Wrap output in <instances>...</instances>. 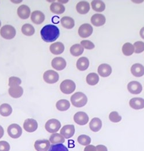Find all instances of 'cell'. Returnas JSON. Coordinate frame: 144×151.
Returning <instances> with one entry per match:
<instances>
[{
    "mask_svg": "<svg viewBox=\"0 0 144 151\" xmlns=\"http://www.w3.org/2000/svg\"><path fill=\"white\" fill-rule=\"evenodd\" d=\"M41 36L44 41L52 42L59 37L60 30L56 26L48 24L41 29Z\"/></svg>",
    "mask_w": 144,
    "mask_h": 151,
    "instance_id": "1",
    "label": "cell"
},
{
    "mask_svg": "<svg viewBox=\"0 0 144 151\" xmlns=\"http://www.w3.org/2000/svg\"><path fill=\"white\" fill-rule=\"evenodd\" d=\"M71 101L74 106L76 108H82L86 105L88 102V98L83 93L77 92L71 96Z\"/></svg>",
    "mask_w": 144,
    "mask_h": 151,
    "instance_id": "2",
    "label": "cell"
},
{
    "mask_svg": "<svg viewBox=\"0 0 144 151\" xmlns=\"http://www.w3.org/2000/svg\"><path fill=\"white\" fill-rule=\"evenodd\" d=\"M16 30L14 27L11 25L4 26L0 30L1 36L6 40H11L15 37L16 36Z\"/></svg>",
    "mask_w": 144,
    "mask_h": 151,
    "instance_id": "3",
    "label": "cell"
},
{
    "mask_svg": "<svg viewBox=\"0 0 144 151\" xmlns=\"http://www.w3.org/2000/svg\"><path fill=\"white\" fill-rule=\"evenodd\" d=\"M76 88L75 83L71 80H65L60 84V90L65 94H70Z\"/></svg>",
    "mask_w": 144,
    "mask_h": 151,
    "instance_id": "4",
    "label": "cell"
},
{
    "mask_svg": "<svg viewBox=\"0 0 144 151\" xmlns=\"http://www.w3.org/2000/svg\"><path fill=\"white\" fill-rule=\"evenodd\" d=\"M60 122L55 119L49 120L45 124V129L51 133H56L61 128Z\"/></svg>",
    "mask_w": 144,
    "mask_h": 151,
    "instance_id": "5",
    "label": "cell"
},
{
    "mask_svg": "<svg viewBox=\"0 0 144 151\" xmlns=\"http://www.w3.org/2000/svg\"><path fill=\"white\" fill-rule=\"evenodd\" d=\"M43 80L48 84H54L58 81L59 79L58 74L52 70L46 71L43 74Z\"/></svg>",
    "mask_w": 144,
    "mask_h": 151,
    "instance_id": "6",
    "label": "cell"
},
{
    "mask_svg": "<svg viewBox=\"0 0 144 151\" xmlns=\"http://www.w3.org/2000/svg\"><path fill=\"white\" fill-rule=\"evenodd\" d=\"M93 27L88 23L82 24L78 29V34L82 38L89 37L93 33Z\"/></svg>",
    "mask_w": 144,
    "mask_h": 151,
    "instance_id": "7",
    "label": "cell"
},
{
    "mask_svg": "<svg viewBox=\"0 0 144 151\" xmlns=\"http://www.w3.org/2000/svg\"><path fill=\"white\" fill-rule=\"evenodd\" d=\"M8 133L12 138H18L22 134V129L21 127L17 124H11L8 128Z\"/></svg>",
    "mask_w": 144,
    "mask_h": 151,
    "instance_id": "8",
    "label": "cell"
},
{
    "mask_svg": "<svg viewBox=\"0 0 144 151\" xmlns=\"http://www.w3.org/2000/svg\"><path fill=\"white\" fill-rule=\"evenodd\" d=\"M88 115L83 112H78L75 113L73 116L74 122L81 126L86 124L89 122Z\"/></svg>",
    "mask_w": 144,
    "mask_h": 151,
    "instance_id": "9",
    "label": "cell"
},
{
    "mask_svg": "<svg viewBox=\"0 0 144 151\" xmlns=\"http://www.w3.org/2000/svg\"><path fill=\"white\" fill-rule=\"evenodd\" d=\"M127 89L128 91L132 94H139L142 92L143 87L140 83L133 81L128 84Z\"/></svg>",
    "mask_w": 144,
    "mask_h": 151,
    "instance_id": "10",
    "label": "cell"
},
{
    "mask_svg": "<svg viewBox=\"0 0 144 151\" xmlns=\"http://www.w3.org/2000/svg\"><path fill=\"white\" fill-rule=\"evenodd\" d=\"M23 128L27 132H34L38 129V123L33 119H27L24 122Z\"/></svg>",
    "mask_w": 144,
    "mask_h": 151,
    "instance_id": "11",
    "label": "cell"
},
{
    "mask_svg": "<svg viewBox=\"0 0 144 151\" xmlns=\"http://www.w3.org/2000/svg\"><path fill=\"white\" fill-rule=\"evenodd\" d=\"M66 60L61 57H56L52 61V66L57 70H62L66 67Z\"/></svg>",
    "mask_w": 144,
    "mask_h": 151,
    "instance_id": "12",
    "label": "cell"
},
{
    "mask_svg": "<svg viewBox=\"0 0 144 151\" xmlns=\"http://www.w3.org/2000/svg\"><path fill=\"white\" fill-rule=\"evenodd\" d=\"M36 151H48L51 147L50 141L47 139L37 140L34 144Z\"/></svg>",
    "mask_w": 144,
    "mask_h": 151,
    "instance_id": "13",
    "label": "cell"
},
{
    "mask_svg": "<svg viewBox=\"0 0 144 151\" xmlns=\"http://www.w3.org/2000/svg\"><path fill=\"white\" fill-rule=\"evenodd\" d=\"M129 105L131 108L135 110L144 109V99L142 98H133L130 101Z\"/></svg>",
    "mask_w": 144,
    "mask_h": 151,
    "instance_id": "14",
    "label": "cell"
},
{
    "mask_svg": "<svg viewBox=\"0 0 144 151\" xmlns=\"http://www.w3.org/2000/svg\"><path fill=\"white\" fill-rule=\"evenodd\" d=\"M75 132V130L73 125H66L61 129L60 134H61L64 138L68 139L74 135Z\"/></svg>",
    "mask_w": 144,
    "mask_h": 151,
    "instance_id": "15",
    "label": "cell"
},
{
    "mask_svg": "<svg viewBox=\"0 0 144 151\" xmlns=\"http://www.w3.org/2000/svg\"><path fill=\"white\" fill-rule=\"evenodd\" d=\"M106 21V17L102 14H94V15L92 16L91 18V23L96 27L103 26L105 24Z\"/></svg>",
    "mask_w": 144,
    "mask_h": 151,
    "instance_id": "16",
    "label": "cell"
},
{
    "mask_svg": "<svg viewBox=\"0 0 144 151\" xmlns=\"http://www.w3.org/2000/svg\"><path fill=\"white\" fill-rule=\"evenodd\" d=\"M76 11L78 13L81 14H86L90 11V7L89 3L87 1H80L78 2L76 6Z\"/></svg>",
    "mask_w": 144,
    "mask_h": 151,
    "instance_id": "17",
    "label": "cell"
},
{
    "mask_svg": "<svg viewBox=\"0 0 144 151\" xmlns=\"http://www.w3.org/2000/svg\"><path fill=\"white\" fill-rule=\"evenodd\" d=\"M112 68L110 65L106 63L100 65L98 68V73L99 75L103 77H107L112 73Z\"/></svg>",
    "mask_w": 144,
    "mask_h": 151,
    "instance_id": "18",
    "label": "cell"
},
{
    "mask_svg": "<svg viewBox=\"0 0 144 151\" xmlns=\"http://www.w3.org/2000/svg\"><path fill=\"white\" fill-rule=\"evenodd\" d=\"M17 11L19 18L22 19H28L30 17L31 12L30 8L26 5H22L20 6Z\"/></svg>",
    "mask_w": 144,
    "mask_h": 151,
    "instance_id": "19",
    "label": "cell"
},
{
    "mask_svg": "<svg viewBox=\"0 0 144 151\" xmlns=\"http://www.w3.org/2000/svg\"><path fill=\"white\" fill-rule=\"evenodd\" d=\"M131 72L135 77H142L144 75V66L140 63L134 64L131 68Z\"/></svg>",
    "mask_w": 144,
    "mask_h": 151,
    "instance_id": "20",
    "label": "cell"
},
{
    "mask_svg": "<svg viewBox=\"0 0 144 151\" xmlns=\"http://www.w3.org/2000/svg\"><path fill=\"white\" fill-rule=\"evenodd\" d=\"M50 51L54 55H59L62 54L64 51V45L61 42H56L51 44Z\"/></svg>",
    "mask_w": 144,
    "mask_h": 151,
    "instance_id": "21",
    "label": "cell"
},
{
    "mask_svg": "<svg viewBox=\"0 0 144 151\" xmlns=\"http://www.w3.org/2000/svg\"><path fill=\"white\" fill-rule=\"evenodd\" d=\"M45 15L39 11H35L31 14V19L34 23L36 24H41L45 20Z\"/></svg>",
    "mask_w": 144,
    "mask_h": 151,
    "instance_id": "22",
    "label": "cell"
},
{
    "mask_svg": "<svg viewBox=\"0 0 144 151\" xmlns=\"http://www.w3.org/2000/svg\"><path fill=\"white\" fill-rule=\"evenodd\" d=\"M89 66V60L86 57L80 58L76 62V68L80 71H85Z\"/></svg>",
    "mask_w": 144,
    "mask_h": 151,
    "instance_id": "23",
    "label": "cell"
},
{
    "mask_svg": "<svg viewBox=\"0 0 144 151\" xmlns=\"http://www.w3.org/2000/svg\"><path fill=\"white\" fill-rule=\"evenodd\" d=\"M90 130L93 132H98L102 127V122L98 117L93 118L89 123Z\"/></svg>",
    "mask_w": 144,
    "mask_h": 151,
    "instance_id": "24",
    "label": "cell"
},
{
    "mask_svg": "<svg viewBox=\"0 0 144 151\" xmlns=\"http://www.w3.org/2000/svg\"><path fill=\"white\" fill-rule=\"evenodd\" d=\"M9 94L11 96L14 98H19L21 97L23 94V89L20 86H15L11 87L9 88Z\"/></svg>",
    "mask_w": 144,
    "mask_h": 151,
    "instance_id": "25",
    "label": "cell"
},
{
    "mask_svg": "<svg viewBox=\"0 0 144 151\" xmlns=\"http://www.w3.org/2000/svg\"><path fill=\"white\" fill-rule=\"evenodd\" d=\"M91 4L93 9L96 12H103L106 9V5L104 2L102 1H92Z\"/></svg>",
    "mask_w": 144,
    "mask_h": 151,
    "instance_id": "26",
    "label": "cell"
},
{
    "mask_svg": "<svg viewBox=\"0 0 144 151\" xmlns=\"http://www.w3.org/2000/svg\"><path fill=\"white\" fill-rule=\"evenodd\" d=\"M50 9L52 12L56 14H61L66 10L65 7L62 4L57 2L52 3L50 6Z\"/></svg>",
    "mask_w": 144,
    "mask_h": 151,
    "instance_id": "27",
    "label": "cell"
},
{
    "mask_svg": "<svg viewBox=\"0 0 144 151\" xmlns=\"http://www.w3.org/2000/svg\"><path fill=\"white\" fill-rule=\"evenodd\" d=\"M61 25L66 29H72L75 26V22L74 20L72 18L69 17H64L62 18L61 20Z\"/></svg>",
    "mask_w": 144,
    "mask_h": 151,
    "instance_id": "28",
    "label": "cell"
},
{
    "mask_svg": "<svg viewBox=\"0 0 144 151\" xmlns=\"http://www.w3.org/2000/svg\"><path fill=\"white\" fill-rule=\"evenodd\" d=\"M56 108L60 111H66L70 108V103L68 100L61 99L56 103Z\"/></svg>",
    "mask_w": 144,
    "mask_h": 151,
    "instance_id": "29",
    "label": "cell"
},
{
    "mask_svg": "<svg viewBox=\"0 0 144 151\" xmlns=\"http://www.w3.org/2000/svg\"><path fill=\"white\" fill-rule=\"evenodd\" d=\"M49 141L52 144H63L65 142V139L61 134L58 133H54L50 137Z\"/></svg>",
    "mask_w": 144,
    "mask_h": 151,
    "instance_id": "30",
    "label": "cell"
},
{
    "mask_svg": "<svg viewBox=\"0 0 144 151\" xmlns=\"http://www.w3.org/2000/svg\"><path fill=\"white\" fill-rule=\"evenodd\" d=\"M84 49L81 44H74L70 48V52L73 56L78 57L83 54Z\"/></svg>",
    "mask_w": 144,
    "mask_h": 151,
    "instance_id": "31",
    "label": "cell"
},
{
    "mask_svg": "<svg viewBox=\"0 0 144 151\" xmlns=\"http://www.w3.org/2000/svg\"><path fill=\"white\" fill-rule=\"evenodd\" d=\"M21 32L27 36H31L35 33V29L30 24H24L21 27Z\"/></svg>",
    "mask_w": 144,
    "mask_h": 151,
    "instance_id": "32",
    "label": "cell"
},
{
    "mask_svg": "<svg viewBox=\"0 0 144 151\" xmlns=\"http://www.w3.org/2000/svg\"><path fill=\"white\" fill-rule=\"evenodd\" d=\"M12 112L11 106L8 104H3L0 106V114L2 116L7 117Z\"/></svg>",
    "mask_w": 144,
    "mask_h": 151,
    "instance_id": "33",
    "label": "cell"
},
{
    "mask_svg": "<svg viewBox=\"0 0 144 151\" xmlns=\"http://www.w3.org/2000/svg\"><path fill=\"white\" fill-rule=\"evenodd\" d=\"M99 81V77L97 73H91L86 77V82L90 86H95Z\"/></svg>",
    "mask_w": 144,
    "mask_h": 151,
    "instance_id": "34",
    "label": "cell"
},
{
    "mask_svg": "<svg viewBox=\"0 0 144 151\" xmlns=\"http://www.w3.org/2000/svg\"><path fill=\"white\" fill-rule=\"evenodd\" d=\"M123 54L126 56H130L134 52V46L130 42H126L122 47Z\"/></svg>",
    "mask_w": 144,
    "mask_h": 151,
    "instance_id": "35",
    "label": "cell"
},
{
    "mask_svg": "<svg viewBox=\"0 0 144 151\" xmlns=\"http://www.w3.org/2000/svg\"><path fill=\"white\" fill-rule=\"evenodd\" d=\"M78 142L82 145L87 146L90 144L91 138L90 137L86 135H81L78 138Z\"/></svg>",
    "mask_w": 144,
    "mask_h": 151,
    "instance_id": "36",
    "label": "cell"
},
{
    "mask_svg": "<svg viewBox=\"0 0 144 151\" xmlns=\"http://www.w3.org/2000/svg\"><path fill=\"white\" fill-rule=\"evenodd\" d=\"M48 151H68V150L63 144H58L52 145Z\"/></svg>",
    "mask_w": 144,
    "mask_h": 151,
    "instance_id": "37",
    "label": "cell"
},
{
    "mask_svg": "<svg viewBox=\"0 0 144 151\" xmlns=\"http://www.w3.org/2000/svg\"><path fill=\"white\" fill-rule=\"evenodd\" d=\"M134 52L136 54H140L144 51V42L143 41H137L134 44Z\"/></svg>",
    "mask_w": 144,
    "mask_h": 151,
    "instance_id": "38",
    "label": "cell"
},
{
    "mask_svg": "<svg viewBox=\"0 0 144 151\" xmlns=\"http://www.w3.org/2000/svg\"><path fill=\"white\" fill-rule=\"evenodd\" d=\"M109 120L113 123H118L121 121L122 117L117 112H112L109 115Z\"/></svg>",
    "mask_w": 144,
    "mask_h": 151,
    "instance_id": "39",
    "label": "cell"
},
{
    "mask_svg": "<svg viewBox=\"0 0 144 151\" xmlns=\"http://www.w3.org/2000/svg\"><path fill=\"white\" fill-rule=\"evenodd\" d=\"M21 83V79L17 77H11L9 78V86H10V87L18 86Z\"/></svg>",
    "mask_w": 144,
    "mask_h": 151,
    "instance_id": "40",
    "label": "cell"
},
{
    "mask_svg": "<svg viewBox=\"0 0 144 151\" xmlns=\"http://www.w3.org/2000/svg\"><path fill=\"white\" fill-rule=\"evenodd\" d=\"M81 44L83 48L87 50H92L95 47L94 43L89 40H83L81 42Z\"/></svg>",
    "mask_w": 144,
    "mask_h": 151,
    "instance_id": "41",
    "label": "cell"
},
{
    "mask_svg": "<svg viewBox=\"0 0 144 151\" xmlns=\"http://www.w3.org/2000/svg\"><path fill=\"white\" fill-rule=\"evenodd\" d=\"M10 145L9 144L4 141H0V151H9Z\"/></svg>",
    "mask_w": 144,
    "mask_h": 151,
    "instance_id": "42",
    "label": "cell"
},
{
    "mask_svg": "<svg viewBox=\"0 0 144 151\" xmlns=\"http://www.w3.org/2000/svg\"><path fill=\"white\" fill-rule=\"evenodd\" d=\"M96 151H108L107 148L103 145H98L96 147Z\"/></svg>",
    "mask_w": 144,
    "mask_h": 151,
    "instance_id": "43",
    "label": "cell"
},
{
    "mask_svg": "<svg viewBox=\"0 0 144 151\" xmlns=\"http://www.w3.org/2000/svg\"><path fill=\"white\" fill-rule=\"evenodd\" d=\"M84 151H96V147L93 145H89L85 147Z\"/></svg>",
    "mask_w": 144,
    "mask_h": 151,
    "instance_id": "44",
    "label": "cell"
},
{
    "mask_svg": "<svg viewBox=\"0 0 144 151\" xmlns=\"http://www.w3.org/2000/svg\"><path fill=\"white\" fill-rule=\"evenodd\" d=\"M4 134V129L2 128V127L1 126H0V138H1Z\"/></svg>",
    "mask_w": 144,
    "mask_h": 151,
    "instance_id": "45",
    "label": "cell"
},
{
    "mask_svg": "<svg viewBox=\"0 0 144 151\" xmlns=\"http://www.w3.org/2000/svg\"><path fill=\"white\" fill-rule=\"evenodd\" d=\"M140 36L141 37V38L144 39V27L141 29V30L140 32Z\"/></svg>",
    "mask_w": 144,
    "mask_h": 151,
    "instance_id": "46",
    "label": "cell"
},
{
    "mask_svg": "<svg viewBox=\"0 0 144 151\" xmlns=\"http://www.w3.org/2000/svg\"><path fill=\"white\" fill-rule=\"evenodd\" d=\"M1 21H0V27H1Z\"/></svg>",
    "mask_w": 144,
    "mask_h": 151,
    "instance_id": "47",
    "label": "cell"
}]
</instances>
